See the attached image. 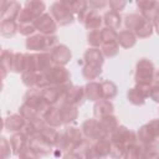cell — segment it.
I'll use <instances>...</instances> for the list:
<instances>
[{
    "label": "cell",
    "mask_w": 159,
    "mask_h": 159,
    "mask_svg": "<svg viewBox=\"0 0 159 159\" xmlns=\"http://www.w3.org/2000/svg\"><path fill=\"white\" fill-rule=\"evenodd\" d=\"M61 113H62L63 122H66V123L75 120L76 117H77V109H76V107L75 106H71V104H66V103H63V106L61 107Z\"/></svg>",
    "instance_id": "26"
},
{
    "label": "cell",
    "mask_w": 159,
    "mask_h": 159,
    "mask_svg": "<svg viewBox=\"0 0 159 159\" xmlns=\"http://www.w3.org/2000/svg\"><path fill=\"white\" fill-rule=\"evenodd\" d=\"M62 5L70 9L73 12L81 14L87 10V1L86 0H58Z\"/></svg>",
    "instance_id": "19"
},
{
    "label": "cell",
    "mask_w": 159,
    "mask_h": 159,
    "mask_svg": "<svg viewBox=\"0 0 159 159\" xmlns=\"http://www.w3.org/2000/svg\"><path fill=\"white\" fill-rule=\"evenodd\" d=\"M51 57L56 65H65L71 58V51L65 45H60V46L52 47Z\"/></svg>",
    "instance_id": "10"
},
{
    "label": "cell",
    "mask_w": 159,
    "mask_h": 159,
    "mask_svg": "<svg viewBox=\"0 0 159 159\" xmlns=\"http://www.w3.org/2000/svg\"><path fill=\"white\" fill-rule=\"evenodd\" d=\"M88 42L92 46H99V43H102V30H92L88 34Z\"/></svg>",
    "instance_id": "32"
},
{
    "label": "cell",
    "mask_w": 159,
    "mask_h": 159,
    "mask_svg": "<svg viewBox=\"0 0 159 159\" xmlns=\"http://www.w3.org/2000/svg\"><path fill=\"white\" fill-rule=\"evenodd\" d=\"M101 72H102V70H101V66H96V65H89V63H87L84 67H83V71H82V73H83V76L87 78V80H96L99 75H101Z\"/></svg>",
    "instance_id": "29"
},
{
    "label": "cell",
    "mask_w": 159,
    "mask_h": 159,
    "mask_svg": "<svg viewBox=\"0 0 159 159\" xmlns=\"http://www.w3.org/2000/svg\"><path fill=\"white\" fill-rule=\"evenodd\" d=\"M154 80V67L153 63L149 62L147 58H142L137 65L135 72V81L138 84L149 86Z\"/></svg>",
    "instance_id": "3"
},
{
    "label": "cell",
    "mask_w": 159,
    "mask_h": 159,
    "mask_svg": "<svg viewBox=\"0 0 159 159\" xmlns=\"http://www.w3.org/2000/svg\"><path fill=\"white\" fill-rule=\"evenodd\" d=\"M56 40L57 39L53 35H32L26 40V47L34 51H43L48 47L51 48L56 43Z\"/></svg>",
    "instance_id": "2"
},
{
    "label": "cell",
    "mask_w": 159,
    "mask_h": 159,
    "mask_svg": "<svg viewBox=\"0 0 159 159\" xmlns=\"http://www.w3.org/2000/svg\"><path fill=\"white\" fill-rule=\"evenodd\" d=\"M25 123H26L25 118L21 114H12L4 120V127L6 128L7 132H17V130H22Z\"/></svg>",
    "instance_id": "12"
},
{
    "label": "cell",
    "mask_w": 159,
    "mask_h": 159,
    "mask_svg": "<svg viewBox=\"0 0 159 159\" xmlns=\"http://www.w3.org/2000/svg\"><path fill=\"white\" fill-rule=\"evenodd\" d=\"M21 12V6L16 0H10L5 10L1 11V21L4 20H15Z\"/></svg>",
    "instance_id": "13"
},
{
    "label": "cell",
    "mask_w": 159,
    "mask_h": 159,
    "mask_svg": "<svg viewBox=\"0 0 159 159\" xmlns=\"http://www.w3.org/2000/svg\"><path fill=\"white\" fill-rule=\"evenodd\" d=\"M118 40H108V41H102V52L107 57H112L117 55L118 52Z\"/></svg>",
    "instance_id": "25"
},
{
    "label": "cell",
    "mask_w": 159,
    "mask_h": 159,
    "mask_svg": "<svg viewBox=\"0 0 159 159\" xmlns=\"http://www.w3.org/2000/svg\"><path fill=\"white\" fill-rule=\"evenodd\" d=\"M102 86V93H103V97L106 99H111L116 96L117 93V87L113 82H109V81H104L101 83Z\"/></svg>",
    "instance_id": "30"
},
{
    "label": "cell",
    "mask_w": 159,
    "mask_h": 159,
    "mask_svg": "<svg viewBox=\"0 0 159 159\" xmlns=\"http://www.w3.org/2000/svg\"><path fill=\"white\" fill-rule=\"evenodd\" d=\"M35 30H36V27H35L34 22H19V25H17V31L24 36L31 35Z\"/></svg>",
    "instance_id": "31"
},
{
    "label": "cell",
    "mask_w": 159,
    "mask_h": 159,
    "mask_svg": "<svg viewBox=\"0 0 159 159\" xmlns=\"http://www.w3.org/2000/svg\"><path fill=\"white\" fill-rule=\"evenodd\" d=\"M84 93H86V96H87V98H88L89 101H98L99 98L103 97L101 83H97V82H93V81L89 82V83L86 86Z\"/></svg>",
    "instance_id": "16"
},
{
    "label": "cell",
    "mask_w": 159,
    "mask_h": 159,
    "mask_svg": "<svg viewBox=\"0 0 159 159\" xmlns=\"http://www.w3.org/2000/svg\"><path fill=\"white\" fill-rule=\"evenodd\" d=\"M101 128H102V130H103V134H104V137L106 135H108V133H114V130L118 128V122H117V118L116 117H113V116H107V117H104V118H102L101 119Z\"/></svg>",
    "instance_id": "18"
},
{
    "label": "cell",
    "mask_w": 159,
    "mask_h": 159,
    "mask_svg": "<svg viewBox=\"0 0 159 159\" xmlns=\"http://www.w3.org/2000/svg\"><path fill=\"white\" fill-rule=\"evenodd\" d=\"M127 96H128V101H130L133 104H143L145 97L149 96V86L138 84L135 88L129 89Z\"/></svg>",
    "instance_id": "7"
},
{
    "label": "cell",
    "mask_w": 159,
    "mask_h": 159,
    "mask_svg": "<svg viewBox=\"0 0 159 159\" xmlns=\"http://www.w3.org/2000/svg\"><path fill=\"white\" fill-rule=\"evenodd\" d=\"M78 19L84 24V26L89 30H97L101 26L102 17L96 12V10H86L78 14Z\"/></svg>",
    "instance_id": "6"
},
{
    "label": "cell",
    "mask_w": 159,
    "mask_h": 159,
    "mask_svg": "<svg viewBox=\"0 0 159 159\" xmlns=\"http://www.w3.org/2000/svg\"><path fill=\"white\" fill-rule=\"evenodd\" d=\"M125 25L129 30L134 31L139 37H148L152 35L153 25L150 20L145 19L143 15L130 14L125 17Z\"/></svg>",
    "instance_id": "1"
},
{
    "label": "cell",
    "mask_w": 159,
    "mask_h": 159,
    "mask_svg": "<svg viewBox=\"0 0 159 159\" xmlns=\"http://www.w3.org/2000/svg\"><path fill=\"white\" fill-rule=\"evenodd\" d=\"M27 135L21 130L20 133H15L12 137H11V139H10V144H11V148L14 149V153L15 154H20L21 153V150L27 145Z\"/></svg>",
    "instance_id": "15"
},
{
    "label": "cell",
    "mask_w": 159,
    "mask_h": 159,
    "mask_svg": "<svg viewBox=\"0 0 159 159\" xmlns=\"http://www.w3.org/2000/svg\"><path fill=\"white\" fill-rule=\"evenodd\" d=\"M51 14L55 17L56 22L60 24L61 26L67 25V24H71L73 21L72 11L70 9H67L65 5H62L60 1L52 4V6H51Z\"/></svg>",
    "instance_id": "4"
},
{
    "label": "cell",
    "mask_w": 159,
    "mask_h": 159,
    "mask_svg": "<svg viewBox=\"0 0 159 159\" xmlns=\"http://www.w3.org/2000/svg\"><path fill=\"white\" fill-rule=\"evenodd\" d=\"M113 113V104L109 101H99L94 106V116L99 119Z\"/></svg>",
    "instance_id": "17"
},
{
    "label": "cell",
    "mask_w": 159,
    "mask_h": 159,
    "mask_svg": "<svg viewBox=\"0 0 159 159\" xmlns=\"http://www.w3.org/2000/svg\"><path fill=\"white\" fill-rule=\"evenodd\" d=\"M149 97L153 101L159 102V84L154 83L152 87H149Z\"/></svg>",
    "instance_id": "35"
},
{
    "label": "cell",
    "mask_w": 159,
    "mask_h": 159,
    "mask_svg": "<svg viewBox=\"0 0 159 159\" xmlns=\"http://www.w3.org/2000/svg\"><path fill=\"white\" fill-rule=\"evenodd\" d=\"M84 94L86 93H84V89L82 87H71L67 91L66 96L63 97V103L77 107L78 104H81L83 102Z\"/></svg>",
    "instance_id": "8"
},
{
    "label": "cell",
    "mask_w": 159,
    "mask_h": 159,
    "mask_svg": "<svg viewBox=\"0 0 159 159\" xmlns=\"http://www.w3.org/2000/svg\"><path fill=\"white\" fill-rule=\"evenodd\" d=\"M127 4V0H109V6L112 11H120Z\"/></svg>",
    "instance_id": "33"
},
{
    "label": "cell",
    "mask_w": 159,
    "mask_h": 159,
    "mask_svg": "<svg viewBox=\"0 0 159 159\" xmlns=\"http://www.w3.org/2000/svg\"><path fill=\"white\" fill-rule=\"evenodd\" d=\"M157 0H137L138 7L142 10V14L148 20H154L157 16Z\"/></svg>",
    "instance_id": "11"
},
{
    "label": "cell",
    "mask_w": 159,
    "mask_h": 159,
    "mask_svg": "<svg viewBox=\"0 0 159 159\" xmlns=\"http://www.w3.org/2000/svg\"><path fill=\"white\" fill-rule=\"evenodd\" d=\"M17 30V25L14 20H4L1 21V35L5 37H11L15 35Z\"/></svg>",
    "instance_id": "27"
},
{
    "label": "cell",
    "mask_w": 159,
    "mask_h": 159,
    "mask_svg": "<svg viewBox=\"0 0 159 159\" xmlns=\"http://www.w3.org/2000/svg\"><path fill=\"white\" fill-rule=\"evenodd\" d=\"M26 68V55L24 53H14L12 70L14 72H22Z\"/></svg>",
    "instance_id": "28"
},
{
    "label": "cell",
    "mask_w": 159,
    "mask_h": 159,
    "mask_svg": "<svg viewBox=\"0 0 159 159\" xmlns=\"http://www.w3.org/2000/svg\"><path fill=\"white\" fill-rule=\"evenodd\" d=\"M34 24H35L36 30H39L43 35H53L57 30L56 21L48 14H43V15L39 16L34 21Z\"/></svg>",
    "instance_id": "5"
},
{
    "label": "cell",
    "mask_w": 159,
    "mask_h": 159,
    "mask_svg": "<svg viewBox=\"0 0 159 159\" xmlns=\"http://www.w3.org/2000/svg\"><path fill=\"white\" fill-rule=\"evenodd\" d=\"M12 61H14V52L4 50L1 52V68H2V77H5L6 71L12 70Z\"/></svg>",
    "instance_id": "23"
},
{
    "label": "cell",
    "mask_w": 159,
    "mask_h": 159,
    "mask_svg": "<svg viewBox=\"0 0 159 159\" xmlns=\"http://www.w3.org/2000/svg\"><path fill=\"white\" fill-rule=\"evenodd\" d=\"M83 132L87 137L92 138V139H101L102 137H104L103 130L101 128V123L94 120V119H88L83 123L82 125Z\"/></svg>",
    "instance_id": "9"
},
{
    "label": "cell",
    "mask_w": 159,
    "mask_h": 159,
    "mask_svg": "<svg viewBox=\"0 0 159 159\" xmlns=\"http://www.w3.org/2000/svg\"><path fill=\"white\" fill-rule=\"evenodd\" d=\"M157 16H159V2L157 4Z\"/></svg>",
    "instance_id": "39"
},
{
    "label": "cell",
    "mask_w": 159,
    "mask_h": 159,
    "mask_svg": "<svg viewBox=\"0 0 159 159\" xmlns=\"http://www.w3.org/2000/svg\"><path fill=\"white\" fill-rule=\"evenodd\" d=\"M43 118L45 120L53 125H61L63 123V118H62V113H61V108H53V107H48V109L43 113Z\"/></svg>",
    "instance_id": "14"
},
{
    "label": "cell",
    "mask_w": 159,
    "mask_h": 159,
    "mask_svg": "<svg viewBox=\"0 0 159 159\" xmlns=\"http://www.w3.org/2000/svg\"><path fill=\"white\" fill-rule=\"evenodd\" d=\"M107 2H108V0H88V4L93 10H98V9L106 7Z\"/></svg>",
    "instance_id": "34"
},
{
    "label": "cell",
    "mask_w": 159,
    "mask_h": 159,
    "mask_svg": "<svg viewBox=\"0 0 159 159\" xmlns=\"http://www.w3.org/2000/svg\"><path fill=\"white\" fill-rule=\"evenodd\" d=\"M104 24L113 30H117L120 26V15L117 11H109L104 15Z\"/></svg>",
    "instance_id": "24"
},
{
    "label": "cell",
    "mask_w": 159,
    "mask_h": 159,
    "mask_svg": "<svg viewBox=\"0 0 159 159\" xmlns=\"http://www.w3.org/2000/svg\"><path fill=\"white\" fill-rule=\"evenodd\" d=\"M154 27H155V30H157V32L159 34V16H155L154 17Z\"/></svg>",
    "instance_id": "38"
},
{
    "label": "cell",
    "mask_w": 159,
    "mask_h": 159,
    "mask_svg": "<svg viewBox=\"0 0 159 159\" xmlns=\"http://www.w3.org/2000/svg\"><path fill=\"white\" fill-rule=\"evenodd\" d=\"M25 7L36 17L41 16V14L45 10V4L42 0H26Z\"/></svg>",
    "instance_id": "21"
},
{
    "label": "cell",
    "mask_w": 159,
    "mask_h": 159,
    "mask_svg": "<svg viewBox=\"0 0 159 159\" xmlns=\"http://www.w3.org/2000/svg\"><path fill=\"white\" fill-rule=\"evenodd\" d=\"M84 60H86V63H89V65L101 66L103 63V56L98 48H89L84 53Z\"/></svg>",
    "instance_id": "20"
},
{
    "label": "cell",
    "mask_w": 159,
    "mask_h": 159,
    "mask_svg": "<svg viewBox=\"0 0 159 159\" xmlns=\"http://www.w3.org/2000/svg\"><path fill=\"white\" fill-rule=\"evenodd\" d=\"M10 145H11L10 142H7L6 138L2 137V138H1V149H2V150H1V157H2V158H6V157L10 155V149H9V150L6 149V148H9Z\"/></svg>",
    "instance_id": "36"
},
{
    "label": "cell",
    "mask_w": 159,
    "mask_h": 159,
    "mask_svg": "<svg viewBox=\"0 0 159 159\" xmlns=\"http://www.w3.org/2000/svg\"><path fill=\"white\" fill-rule=\"evenodd\" d=\"M135 41H137V40H135L134 34H133L132 31H129V30L120 31L119 35H118V42H119L123 47H125V48L134 46Z\"/></svg>",
    "instance_id": "22"
},
{
    "label": "cell",
    "mask_w": 159,
    "mask_h": 159,
    "mask_svg": "<svg viewBox=\"0 0 159 159\" xmlns=\"http://www.w3.org/2000/svg\"><path fill=\"white\" fill-rule=\"evenodd\" d=\"M148 125L150 127V129L154 133V135L155 137H159V120L158 119L157 120H152L150 123H148Z\"/></svg>",
    "instance_id": "37"
}]
</instances>
